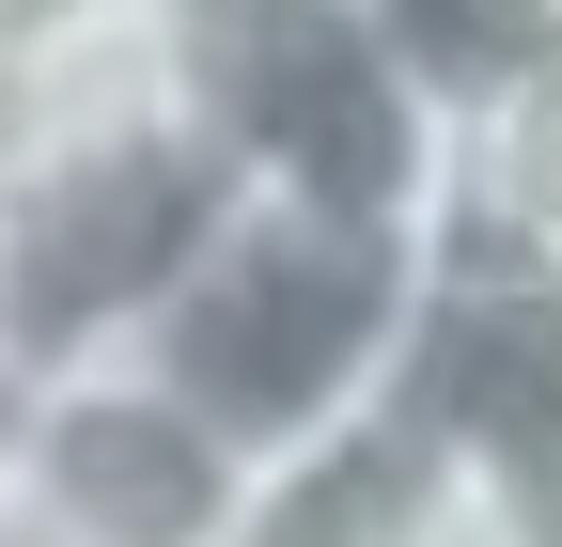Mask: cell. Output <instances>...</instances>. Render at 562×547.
<instances>
[{
	"label": "cell",
	"mask_w": 562,
	"mask_h": 547,
	"mask_svg": "<svg viewBox=\"0 0 562 547\" xmlns=\"http://www.w3.org/2000/svg\"><path fill=\"white\" fill-rule=\"evenodd\" d=\"M235 203H250V157L188 94L157 16L47 63L16 94V142H0V345L32 376L140 345Z\"/></svg>",
	"instance_id": "1"
},
{
	"label": "cell",
	"mask_w": 562,
	"mask_h": 547,
	"mask_svg": "<svg viewBox=\"0 0 562 547\" xmlns=\"http://www.w3.org/2000/svg\"><path fill=\"white\" fill-rule=\"evenodd\" d=\"M438 235L422 220H360V203H313V188H250L220 235H203V266L157 298V345L220 423L281 469L297 438H328L344 406H375L422 328H438Z\"/></svg>",
	"instance_id": "2"
},
{
	"label": "cell",
	"mask_w": 562,
	"mask_h": 547,
	"mask_svg": "<svg viewBox=\"0 0 562 547\" xmlns=\"http://www.w3.org/2000/svg\"><path fill=\"white\" fill-rule=\"evenodd\" d=\"M188 94L220 110V142L250 157V188H313L360 220H422L453 203V110L406 79V47L375 0H203L157 16Z\"/></svg>",
	"instance_id": "3"
},
{
	"label": "cell",
	"mask_w": 562,
	"mask_h": 547,
	"mask_svg": "<svg viewBox=\"0 0 562 547\" xmlns=\"http://www.w3.org/2000/svg\"><path fill=\"white\" fill-rule=\"evenodd\" d=\"M250 501H266V454L157 345L63 360L32 391L16 532H47V547H250Z\"/></svg>",
	"instance_id": "4"
},
{
	"label": "cell",
	"mask_w": 562,
	"mask_h": 547,
	"mask_svg": "<svg viewBox=\"0 0 562 547\" xmlns=\"http://www.w3.org/2000/svg\"><path fill=\"white\" fill-rule=\"evenodd\" d=\"M250 547H469V469H453V423H438V376L406 360L375 406L297 438L250 501Z\"/></svg>",
	"instance_id": "5"
},
{
	"label": "cell",
	"mask_w": 562,
	"mask_h": 547,
	"mask_svg": "<svg viewBox=\"0 0 562 547\" xmlns=\"http://www.w3.org/2000/svg\"><path fill=\"white\" fill-rule=\"evenodd\" d=\"M453 282H562V63L484 125H453V203H438Z\"/></svg>",
	"instance_id": "6"
},
{
	"label": "cell",
	"mask_w": 562,
	"mask_h": 547,
	"mask_svg": "<svg viewBox=\"0 0 562 547\" xmlns=\"http://www.w3.org/2000/svg\"><path fill=\"white\" fill-rule=\"evenodd\" d=\"M391 47H406V79L438 94L453 125H484L501 94H531L547 63H562V0H375Z\"/></svg>",
	"instance_id": "7"
},
{
	"label": "cell",
	"mask_w": 562,
	"mask_h": 547,
	"mask_svg": "<svg viewBox=\"0 0 562 547\" xmlns=\"http://www.w3.org/2000/svg\"><path fill=\"white\" fill-rule=\"evenodd\" d=\"M125 16H157V0H0V94H32L47 63H79V47H110Z\"/></svg>",
	"instance_id": "8"
},
{
	"label": "cell",
	"mask_w": 562,
	"mask_h": 547,
	"mask_svg": "<svg viewBox=\"0 0 562 547\" xmlns=\"http://www.w3.org/2000/svg\"><path fill=\"white\" fill-rule=\"evenodd\" d=\"M32 391H47V376H32L16 345H0V532H16V454H32Z\"/></svg>",
	"instance_id": "9"
},
{
	"label": "cell",
	"mask_w": 562,
	"mask_h": 547,
	"mask_svg": "<svg viewBox=\"0 0 562 547\" xmlns=\"http://www.w3.org/2000/svg\"><path fill=\"white\" fill-rule=\"evenodd\" d=\"M0 142H16V94H0Z\"/></svg>",
	"instance_id": "10"
}]
</instances>
